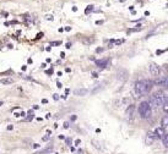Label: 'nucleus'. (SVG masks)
Segmentation results:
<instances>
[{
	"mask_svg": "<svg viewBox=\"0 0 168 154\" xmlns=\"http://www.w3.org/2000/svg\"><path fill=\"white\" fill-rule=\"evenodd\" d=\"M56 86H58V88H61V83H60V82L56 83Z\"/></svg>",
	"mask_w": 168,
	"mask_h": 154,
	"instance_id": "c9c22d12",
	"label": "nucleus"
},
{
	"mask_svg": "<svg viewBox=\"0 0 168 154\" xmlns=\"http://www.w3.org/2000/svg\"><path fill=\"white\" fill-rule=\"evenodd\" d=\"M153 82L150 80H141L139 81V82L135 83V88H134V91H135V94L137 95V97H142L144 94H147L152 89L153 87Z\"/></svg>",
	"mask_w": 168,
	"mask_h": 154,
	"instance_id": "f257e3e1",
	"label": "nucleus"
},
{
	"mask_svg": "<svg viewBox=\"0 0 168 154\" xmlns=\"http://www.w3.org/2000/svg\"><path fill=\"white\" fill-rule=\"evenodd\" d=\"M7 130H12V125H9V126H7Z\"/></svg>",
	"mask_w": 168,
	"mask_h": 154,
	"instance_id": "e433bc0d",
	"label": "nucleus"
},
{
	"mask_svg": "<svg viewBox=\"0 0 168 154\" xmlns=\"http://www.w3.org/2000/svg\"><path fill=\"white\" fill-rule=\"evenodd\" d=\"M64 127L68 128V127H69V122H65V124H64Z\"/></svg>",
	"mask_w": 168,
	"mask_h": 154,
	"instance_id": "473e14b6",
	"label": "nucleus"
},
{
	"mask_svg": "<svg viewBox=\"0 0 168 154\" xmlns=\"http://www.w3.org/2000/svg\"><path fill=\"white\" fill-rule=\"evenodd\" d=\"M104 49H103V48H97V49H96V51H97V53H102Z\"/></svg>",
	"mask_w": 168,
	"mask_h": 154,
	"instance_id": "4be33fe9",
	"label": "nucleus"
},
{
	"mask_svg": "<svg viewBox=\"0 0 168 154\" xmlns=\"http://www.w3.org/2000/svg\"><path fill=\"white\" fill-rule=\"evenodd\" d=\"M66 143H68V144H69V146H70V144H71V139H69V138H66Z\"/></svg>",
	"mask_w": 168,
	"mask_h": 154,
	"instance_id": "7c9ffc66",
	"label": "nucleus"
},
{
	"mask_svg": "<svg viewBox=\"0 0 168 154\" xmlns=\"http://www.w3.org/2000/svg\"><path fill=\"white\" fill-rule=\"evenodd\" d=\"M50 151H52V147H50V148H46V149H43V151L37 152V153H35V154H46V153H49Z\"/></svg>",
	"mask_w": 168,
	"mask_h": 154,
	"instance_id": "2eb2a0df",
	"label": "nucleus"
},
{
	"mask_svg": "<svg viewBox=\"0 0 168 154\" xmlns=\"http://www.w3.org/2000/svg\"><path fill=\"white\" fill-rule=\"evenodd\" d=\"M33 148H39V144H38V143H35V144H33Z\"/></svg>",
	"mask_w": 168,
	"mask_h": 154,
	"instance_id": "c85d7f7f",
	"label": "nucleus"
},
{
	"mask_svg": "<svg viewBox=\"0 0 168 154\" xmlns=\"http://www.w3.org/2000/svg\"><path fill=\"white\" fill-rule=\"evenodd\" d=\"M46 74H47V75H52V74H53V69L47 70V71H46Z\"/></svg>",
	"mask_w": 168,
	"mask_h": 154,
	"instance_id": "aec40b11",
	"label": "nucleus"
},
{
	"mask_svg": "<svg viewBox=\"0 0 168 154\" xmlns=\"http://www.w3.org/2000/svg\"><path fill=\"white\" fill-rule=\"evenodd\" d=\"M93 142V144H95V147L96 148H97V149H101V148H102V147H101V144L97 142V141H92Z\"/></svg>",
	"mask_w": 168,
	"mask_h": 154,
	"instance_id": "a211bd4d",
	"label": "nucleus"
},
{
	"mask_svg": "<svg viewBox=\"0 0 168 154\" xmlns=\"http://www.w3.org/2000/svg\"><path fill=\"white\" fill-rule=\"evenodd\" d=\"M161 138H162V141H163V144H165V147H168V133L165 132Z\"/></svg>",
	"mask_w": 168,
	"mask_h": 154,
	"instance_id": "9b49d317",
	"label": "nucleus"
},
{
	"mask_svg": "<svg viewBox=\"0 0 168 154\" xmlns=\"http://www.w3.org/2000/svg\"><path fill=\"white\" fill-rule=\"evenodd\" d=\"M168 126V116H165L162 119V122H161V127L162 128H166Z\"/></svg>",
	"mask_w": 168,
	"mask_h": 154,
	"instance_id": "f8f14e48",
	"label": "nucleus"
},
{
	"mask_svg": "<svg viewBox=\"0 0 168 154\" xmlns=\"http://www.w3.org/2000/svg\"><path fill=\"white\" fill-rule=\"evenodd\" d=\"M76 120V115H73V116H71V121H75Z\"/></svg>",
	"mask_w": 168,
	"mask_h": 154,
	"instance_id": "c756f323",
	"label": "nucleus"
},
{
	"mask_svg": "<svg viewBox=\"0 0 168 154\" xmlns=\"http://www.w3.org/2000/svg\"><path fill=\"white\" fill-rule=\"evenodd\" d=\"M103 84H104V83H102V84H97L98 87H96V89H93V91H92V93H93V94H96V93L98 92V91H101V89L103 88Z\"/></svg>",
	"mask_w": 168,
	"mask_h": 154,
	"instance_id": "dca6fc26",
	"label": "nucleus"
},
{
	"mask_svg": "<svg viewBox=\"0 0 168 154\" xmlns=\"http://www.w3.org/2000/svg\"><path fill=\"white\" fill-rule=\"evenodd\" d=\"M163 133H165V131H163L162 127H157L155 130V132H153V136H155V138H161L163 136Z\"/></svg>",
	"mask_w": 168,
	"mask_h": 154,
	"instance_id": "0eeeda50",
	"label": "nucleus"
},
{
	"mask_svg": "<svg viewBox=\"0 0 168 154\" xmlns=\"http://www.w3.org/2000/svg\"><path fill=\"white\" fill-rule=\"evenodd\" d=\"M137 111L140 114V116L146 119L151 115V104L148 102H141L139 104V108H137Z\"/></svg>",
	"mask_w": 168,
	"mask_h": 154,
	"instance_id": "7ed1b4c3",
	"label": "nucleus"
},
{
	"mask_svg": "<svg viewBox=\"0 0 168 154\" xmlns=\"http://www.w3.org/2000/svg\"><path fill=\"white\" fill-rule=\"evenodd\" d=\"M70 47H71V43H66V48L68 49H70Z\"/></svg>",
	"mask_w": 168,
	"mask_h": 154,
	"instance_id": "2f4dec72",
	"label": "nucleus"
},
{
	"mask_svg": "<svg viewBox=\"0 0 168 154\" xmlns=\"http://www.w3.org/2000/svg\"><path fill=\"white\" fill-rule=\"evenodd\" d=\"M128 71L125 69H119L118 72H117V77H118V80H120V81H125L128 78Z\"/></svg>",
	"mask_w": 168,
	"mask_h": 154,
	"instance_id": "423d86ee",
	"label": "nucleus"
},
{
	"mask_svg": "<svg viewBox=\"0 0 168 154\" xmlns=\"http://www.w3.org/2000/svg\"><path fill=\"white\" fill-rule=\"evenodd\" d=\"M153 141H155V136H153V132H148V133H147V137H146V143H147V144H151Z\"/></svg>",
	"mask_w": 168,
	"mask_h": 154,
	"instance_id": "1a4fd4ad",
	"label": "nucleus"
},
{
	"mask_svg": "<svg viewBox=\"0 0 168 154\" xmlns=\"http://www.w3.org/2000/svg\"><path fill=\"white\" fill-rule=\"evenodd\" d=\"M134 109H135V107H134V105H130V107L128 108L127 114L129 115V116H133V111H134Z\"/></svg>",
	"mask_w": 168,
	"mask_h": 154,
	"instance_id": "4468645a",
	"label": "nucleus"
},
{
	"mask_svg": "<svg viewBox=\"0 0 168 154\" xmlns=\"http://www.w3.org/2000/svg\"><path fill=\"white\" fill-rule=\"evenodd\" d=\"M49 136H50V134H49V132H48V134H47V136H46V137H43V141H47V139L49 138Z\"/></svg>",
	"mask_w": 168,
	"mask_h": 154,
	"instance_id": "393cba45",
	"label": "nucleus"
},
{
	"mask_svg": "<svg viewBox=\"0 0 168 154\" xmlns=\"http://www.w3.org/2000/svg\"><path fill=\"white\" fill-rule=\"evenodd\" d=\"M163 110H165V111H167V110H168V107H167V103H165V104H163Z\"/></svg>",
	"mask_w": 168,
	"mask_h": 154,
	"instance_id": "5701e85b",
	"label": "nucleus"
},
{
	"mask_svg": "<svg viewBox=\"0 0 168 154\" xmlns=\"http://www.w3.org/2000/svg\"><path fill=\"white\" fill-rule=\"evenodd\" d=\"M167 83H168L167 76H157V78L155 80V84H157V86H162V87H167Z\"/></svg>",
	"mask_w": 168,
	"mask_h": 154,
	"instance_id": "20e7f679",
	"label": "nucleus"
},
{
	"mask_svg": "<svg viewBox=\"0 0 168 154\" xmlns=\"http://www.w3.org/2000/svg\"><path fill=\"white\" fill-rule=\"evenodd\" d=\"M74 93H75L76 95H81V97H82V95H86V94L88 93V91L85 89V88H81V89H76Z\"/></svg>",
	"mask_w": 168,
	"mask_h": 154,
	"instance_id": "9d476101",
	"label": "nucleus"
},
{
	"mask_svg": "<svg viewBox=\"0 0 168 154\" xmlns=\"http://www.w3.org/2000/svg\"><path fill=\"white\" fill-rule=\"evenodd\" d=\"M92 76L96 78V77H98V74H97V72H92Z\"/></svg>",
	"mask_w": 168,
	"mask_h": 154,
	"instance_id": "cd10ccee",
	"label": "nucleus"
},
{
	"mask_svg": "<svg viewBox=\"0 0 168 154\" xmlns=\"http://www.w3.org/2000/svg\"><path fill=\"white\" fill-rule=\"evenodd\" d=\"M148 70H150V72H151V75H153V76H158L160 75V66H158L157 64H155V62H151L150 65H148Z\"/></svg>",
	"mask_w": 168,
	"mask_h": 154,
	"instance_id": "39448f33",
	"label": "nucleus"
},
{
	"mask_svg": "<svg viewBox=\"0 0 168 154\" xmlns=\"http://www.w3.org/2000/svg\"><path fill=\"white\" fill-rule=\"evenodd\" d=\"M64 31H71V27H70V26H68V27H65V28H64Z\"/></svg>",
	"mask_w": 168,
	"mask_h": 154,
	"instance_id": "bb28decb",
	"label": "nucleus"
},
{
	"mask_svg": "<svg viewBox=\"0 0 168 154\" xmlns=\"http://www.w3.org/2000/svg\"><path fill=\"white\" fill-rule=\"evenodd\" d=\"M53 98H54L55 100H58V99H59V94H56V93H55L54 95H53Z\"/></svg>",
	"mask_w": 168,
	"mask_h": 154,
	"instance_id": "b1692460",
	"label": "nucleus"
},
{
	"mask_svg": "<svg viewBox=\"0 0 168 154\" xmlns=\"http://www.w3.org/2000/svg\"><path fill=\"white\" fill-rule=\"evenodd\" d=\"M42 103H43V104H46V103H48V100H47V99H43V100H42Z\"/></svg>",
	"mask_w": 168,
	"mask_h": 154,
	"instance_id": "f704fd0d",
	"label": "nucleus"
},
{
	"mask_svg": "<svg viewBox=\"0 0 168 154\" xmlns=\"http://www.w3.org/2000/svg\"><path fill=\"white\" fill-rule=\"evenodd\" d=\"M35 118V113L32 111V110H30V111L27 113V119H33Z\"/></svg>",
	"mask_w": 168,
	"mask_h": 154,
	"instance_id": "f3484780",
	"label": "nucleus"
},
{
	"mask_svg": "<svg viewBox=\"0 0 168 154\" xmlns=\"http://www.w3.org/2000/svg\"><path fill=\"white\" fill-rule=\"evenodd\" d=\"M150 103L153 107H162L165 103H167V93L163 91H158V92L153 93L150 98Z\"/></svg>",
	"mask_w": 168,
	"mask_h": 154,
	"instance_id": "f03ea898",
	"label": "nucleus"
},
{
	"mask_svg": "<svg viewBox=\"0 0 168 154\" xmlns=\"http://www.w3.org/2000/svg\"><path fill=\"white\" fill-rule=\"evenodd\" d=\"M47 18H48V20H53V16H52V15H50V16L48 15V16H47Z\"/></svg>",
	"mask_w": 168,
	"mask_h": 154,
	"instance_id": "72a5a7b5",
	"label": "nucleus"
},
{
	"mask_svg": "<svg viewBox=\"0 0 168 154\" xmlns=\"http://www.w3.org/2000/svg\"><path fill=\"white\" fill-rule=\"evenodd\" d=\"M14 82L10 78H3V80H0V84H11Z\"/></svg>",
	"mask_w": 168,
	"mask_h": 154,
	"instance_id": "ddd939ff",
	"label": "nucleus"
},
{
	"mask_svg": "<svg viewBox=\"0 0 168 154\" xmlns=\"http://www.w3.org/2000/svg\"><path fill=\"white\" fill-rule=\"evenodd\" d=\"M60 44V42H53V43H50V47L52 45H59Z\"/></svg>",
	"mask_w": 168,
	"mask_h": 154,
	"instance_id": "6ab92c4d",
	"label": "nucleus"
},
{
	"mask_svg": "<svg viewBox=\"0 0 168 154\" xmlns=\"http://www.w3.org/2000/svg\"><path fill=\"white\" fill-rule=\"evenodd\" d=\"M80 143H81V141H80V139H76V142H75V146H80Z\"/></svg>",
	"mask_w": 168,
	"mask_h": 154,
	"instance_id": "a878e982",
	"label": "nucleus"
},
{
	"mask_svg": "<svg viewBox=\"0 0 168 154\" xmlns=\"http://www.w3.org/2000/svg\"><path fill=\"white\" fill-rule=\"evenodd\" d=\"M108 62H109L108 59H102V60H97V61H96V65H97L98 67H105V66L108 65Z\"/></svg>",
	"mask_w": 168,
	"mask_h": 154,
	"instance_id": "6e6552de",
	"label": "nucleus"
},
{
	"mask_svg": "<svg viewBox=\"0 0 168 154\" xmlns=\"http://www.w3.org/2000/svg\"><path fill=\"white\" fill-rule=\"evenodd\" d=\"M92 7H93L92 5H90V6H87V9H86V14H87V12H88L90 10H92Z\"/></svg>",
	"mask_w": 168,
	"mask_h": 154,
	"instance_id": "412c9836",
	"label": "nucleus"
}]
</instances>
